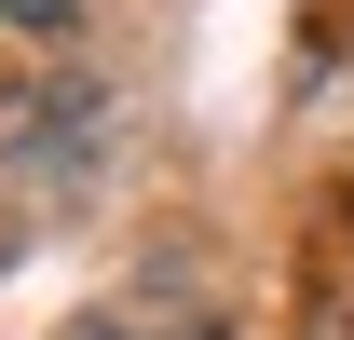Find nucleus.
<instances>
[{
    "instance_id": "f257e3e1",
    "label": "nucleus",
    "mask_w": 354,
    "mask_h": 340,
    "mask_svg": "<svg viewBox=\"0 0 354 340\" xmlns=\"http://www.w3.org/2000/svg\"><path fill=\"white\" fill-rule=\"evenodd\" d=\"M68 14H82V0H0V28H14V41H68Z\"/></svg>"
}]
</instances>
